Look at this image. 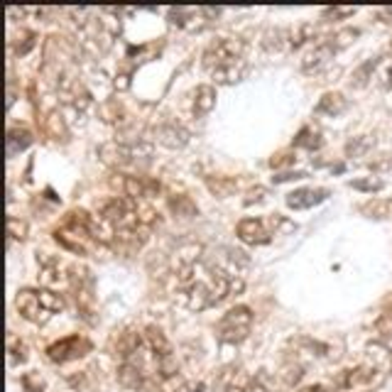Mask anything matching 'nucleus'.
<instances>
[{"label":"nucleus","instance_id":"nucleus-4","mask_svg":"<svg viewBox=\"0 0 392 392\" xmlns=\"http://www.w3.org/2000/svg\"><path fill=\"white\" fill-rule=\"evenodd\" d=\"M96 282L91 270L83 265H69V292L77 302V311L86 324H96V297H94Z\"/></svg>","mask_w":392,"mask_h":392},{"label":"nucleus","instance_id":"nucleus-1","mask_svg":"<svg viewBox=\"0 0 392 392\" xmlns=\"http://www.w3.org/2000/svg\"><path fill=\"white\" fill-rule=\"evenodd\" d=\"M201 66L221 86H233L243 81L250 69L246 59V42L238 37H218L204 49Z\"/></svg>","mask_w":392,"mask_h":392},{"label":"nucleus","instance_id":"nucleus-9","mask_svg":"<svg viewBox=\"0 0 392 392\" xmlns=\"http://www.w3.org/2000/svg\"><path fill=\"white\" fill-rule=\"evenodd\" d=\"M94 351V343L81 334H71V336H64V339L54 341L52 345H47V358L52 363H71V361H79V358L88 356V353Z\"/></svg>","mask_w":392,"mask_h":392},{"label":"nucleus","instance_id":"nucleus-8","mask_svg":"<svg viewBox=\"0 0 392 392\" xmlns=\"http://www.w3.org/2000/svg\"><path fill=\"white\" fill-rule=\"evenodd\" d=\"M218 15H221V10H213V8H170L167 10V20L184 32H201Z\"/></svg>","mask_w":392,"mask_h":392},{"label":"nucleus","instance_id":"nucleus-39","mask_svg":"<svg viewBox=\"0 0 392 392\" xmlns=\"http://www.w3.org/2000/svg\"><path fill=\"white\" fill-rule=\"evenodd\" d=\"M351 187L358 189V192H365V194H378L385 189V182L378 179V177H363V179H353Z\"/></svg>","mask_w":392,"mask_h":392},{"label":"nucleus","instance_id":"nucleus-10","mask_svg":"<svg viewBox=\"0 0 392 392\" xmlns=\"http://www.w3.org/2000/svg\"><path fill=\"white\" fill-rule=\"evenodd\" d=\"M385 373L380 365H356V368H345L341 373H336L334 387L336 390H353V387H375L380 385Z\"/></svg>","mask_w":392,"mask_h":392},{"label":"nucleus","instance_id":"nucleus-29","mask_svg":"<svg viewBox=\"0 0 392 392\" xmlns=\"http://www.w3.org/2000/svg\"><path fill=\"white\" fill-rule=\"evenodd\" d=\"M206 187L218 199H228L238 192V179L235 177H206Z\"/></svg>","mask_w":392,"mask_h":392},{"label":"nucleus","instance_id":"nucleus-47","mask_svg":"<svg viewBox=\"0 0 392 392\" xmlns=\"http://www.w3.org/2000/svg\"><path fill=\"white\" fill-rule=\"evenodd\" d=\"M306 172H282V174L272 177V182L275 184H282V182H292V179H304Z\"/></svg>","mask_w":392,"mask_h":392},{"label":"nucleus","instance_id":"nucleus-14","mask_svg":"<svg viewBox=\"0 0 392 392\" xmlns=\"http://www.w3.org/2000/svg\"><path fill=\"white\" fill-rule=\"evenodd\" d=\"M40 125H42V135H44L47 140L57 142V145H66V142H69L71 130H69V125H66L64 113L59 111V108H52V111L44 113Z\"/></svg>","mask_w":392,"mask_h":392},{"label":"nucleus","instance_id":"nucleus-19","mask_svg":"<svg viewBox=\"0 0 392 392\" xmlns=\"http://www.w3.org/2000/svg\"><path fill=\"white\" fill-rule=\"evenodd\" d=\"M250 380L252 378L243 368L228 365V368H223L221 373H218L216 387H218V392H248Z\"/></svg>","mask_w":392,"mask_h":392},{"label":"nucleus","instance_id":"nucleus-25","mask_svg":"<svg viewBox=\"0 0 392 392\" xmlns=\"http://www.w3.org/2000/svg\"><path fill=\"white\" fill-rule=\"evenodd\" d=\"M306 365L299 363V361H292V358H285L282 368L277 370V380H280L282 387H294L302 378H304Z\"/></svg>","mask_w":392,"mask_h":392},{"label":"nucleus","instance_id":"nucleus-50","mask_svg":"<svg viewBox=\"0 0 392 392\" xmlns=\"http://www.w3.org/2000/svg\"><path fill=\"white\" fill-rule=\"evenodd\" d=\"M390 351H392V348H390Z\"/></svg>","mask_w":392,"mask_h":392},{"label":"nucleus","instance_id":"nucleus-42","mask_svg":"<svg viewBox=\"0 0 392 392\" xmlns=\"http://www.w3.org/2000/svg\"><path fill=\"white\" fill-rule=\"evenodd\" d=\"M353 12H356V8H326V10H324V20H326V23H336V20L351 18Z\"/></svg>","mask_w":392,"mask_h":392},{"label":"nucleus","instance_id":"nucleus-2","mask_svg":"<svg viewBox=\"0 0 392 392\" xmlns=\"http://www.w3.org/2000/svg\"><path fill=\"white\" fill-rule=\"evenodd\" d=\"M153 142L145 140L140 133L125 125L113 140L103 142L99 147L101 162H105L113 170H145L153 162Z\"/></svg>","mask_w":392,"mask_h":392},{"label":"nucleus","instance_id":"nucleus-43","mask_svg":"<svg viewBox=\"0 0 392 392\" xmlns=\"http://www.w3.org/2000/svg\"><path fill=\"white\" fill-rule=\"evenodd\" d=\"M270 223V228H272V235H277L280 231H292L294 228V223H289L285 216H280V213H275V216H270L267 218Z\"/></svg>","mask_w":392,"mask_h":392},{"label":"nucleus","instance_id":"nucleus-21","mask_svg":"<svg viewBox=\"0 0 392 392\" xmlns=\"http://www.w3.org/2000/svg\"><path fill=\"white\" fill-rule=\"evenodd\" d=\"M216 108V88L211 83H201L192 91V113L196 118L209 116Z\"/></svg>","mask_w":392,"mask_h":392},{"label":"nucleus","instance_id":"nucleus-41","mask_svg":"<svg viewBox=\"0 0 392 392\" xmlns=\"http://www.w3.org/2000/svg\"><path fill=\"white\" fill-rule=\"evenodd\" d=\"M23 387L25 392H44V380L40 378V373H25Z\"/></svg>","mask_w":392,"mask_h":392},{"label":"nucleus","instance_id":"nucleus-27","mask_svg":"<svg viewBox=\"0 0 392 392\" xmlns=\"http://www.w3.org/2000/svg\"><path fill=\"white\" fill-rule=\"evenodd\" d=\"M99 116L103 118L105 123H111V125H128V113H125L123 103L116 99L111 101H103V103L99 105Z\"/></svg>","mask_w":392,"mask_h":392},{"label":"nucleus","instance_id":"nucleus-40","mask_svg":"<svg viewBox=\"0 0 392 392\" xmlns=\"http://www.w3.org/2000/svg\"><path fill=\"white\" fill-rule=\"evenodd\" d=\"M27 238V223L18 216H8V240H25Z\"/></svg>","mask_w":392,"mask_h":392},{"label":"nucleus","instance_id":"nucleus-6","mask_svg":"<svg viewBox=\"0 0 392 392\" xmlns=\"http://www.w3.org/2000/svg\"><path fill=\"white\" fill-rule=\"evenodd\" d=\"M250 328H252V311L250 306L246 304H238L233 309H228L226 314L218 319L216 324V339L221 343H228V345H238L250 336Z\"/></svg>","mask_w":392,"mask_h":392},{"label":"nucleus","instance_id":"nucleus-49","mask_svg":"<svg viewBox=\"0 0 392 392\" xmlns=\"http://www.w3.org/2000/svg\"><path fill=\"white\" fill-rule=\"evenodd\" d=\"M297 392H326V385H306V387H302V390H297Z\"/></svg>","mask_w":392,"mask_h":392},{"label":"nucleus","instance_id":"nucleus-12","mask_svg":"<svg viewBox=\"0 0 392 392\" xmlns=\"http://www.w3.org/2000/svg\"><path fill=\"white\" fill-rule=\"evenodd\" d=\"M153 138L167 150H182L189 142V130L177 118H162L153 128Z\"/></svg>","mask_w":392,"mask_h":392},{"label":"nucleus","instance_id":"nucleus-23","mask_svg":"<svg viewBox=\"0 0 392 392\" xmlns=\"http://www.w3.org/2000/svg\"><path fill=\"white\" fill-rule=\"evenodd\" d=\"M99 373H101L99 365H91V368L81 370V373L69 375V385L77 392H99V385H101Z\"/></svg>","mask_w":392,"mask_h":392},{"label":"nucleus","instance_id":"nucleus-31","mask_svg":"<svg viewBox=\"0 0 392 392\" xmlns=\"http://www.w3.org/2000/svg\"><path fill=\"white\" fill-rule=\"evenodd\" d=\"M380 64H382V57H375V59H368V62H363V64L358 66V69L351 74V86H356V88L365 86V83L373 79L375 69H378Z\"/></svg>","mask_w":392,"mask_h":392},{"label":"nucleus","instance_id":"nucleus-3","mask_svg":"<svg viewBox=\"0 0 392 392\" xmlns=\"http://www.w3.org/2000/svg\"><path fill=\"white\" fill-rule=\"evenodd\" d=\"M66 302L54 289H20L15 297V309L29 324H47L54 314L64 311Z\"/></svg>","mask_w":392,"mask_h":392},{"label":"nucleus","instance_id":"nucleus-36","mask_svg":"<svg viewBox=\"0 0 392 392\" xmlns=\"http://www.w3.org/2000/svg\"><path fill=\"white\" fill-rule=\"evenodd\" d=\"M277 382L280 380H275L267 370H260V373H255V378L250 380L248 392H277Z\"/></svg>","mask_w":392,"mask_h":392},{"label":"nucleus","instance_id":"nucleus-16","mask_svg":"<svg viewBox=\"0 0 392 392\" xmlns=\"http://www.w3.org/2000/svg\"><path fill=\"white\" fill-rule=\"evenodd\" d=\"M40 280H42V285H47V287L69 285V265H64L59 258H49L47 252H42Z\"/></svg>","mask_w":392,"mask_h":392},{"label":"nucleus","instance_id":"nucleus-32","mask_svg":"<svg viewBox=\"0 0 392 392\" xmlns=\"http://www.w3.org/2000/svg\"><path fill=\"white\" fill-rule=\"evenodd\" d=\"M358 37H361V29H358V27H345V29H339V32H334V35H328L326 42L336 49V52H341V49L351 47Z\"/></svg>","mask_w":392,"mask_h":392},{"label":"nucleus","instance_id":"nucleus-48","mask_svg":"<svg viewBox=\"0 0 392 392\" xmlns=\"http://www.w3.org/2000/svg\"><path fill=\"white\" fill-rule=\"evenodd\" d=\"M204 382H189V385L182 387V392H204Z\"/></svg>","mask_w":392,"mask_h":392},{"label":"nucleus","instance_id":"nucleus-30","mask_svg":"<svg viewBox=\"0 0 392 392\" xmlns=\"http://www.w3.org/2000/svg\"><path fill=\"white\" fill-rule=\"evenodd\" d=\"M322 145H324L322 130H316L314 125H306V128H302L297 133V138H294V147H302V150H309V153L319 150Z\"/></svg>","mask_w":392,"mask_h":392},{"label":"nucleus","instance_id":"nucleus-35","mask_svg":"<svg viewBox=\"0 0 392 392\" xmlns=\"http://www.w3.org/2000/svg\"><path fill=\"white\" fill-rule=\"evenodd\" d=\"M309 40H314V27H311V25H297V27L287 29V47L289 49H299Z\"/></svg>","mask_w":392,"mask_h":392},{"label":"nucleus","instance_id":"nucleus-26","mask_svg":"<svg viewBox=\"0 0 392 392\" xmlns=\"http://www.w3.org/2000/svg\"><path fill=\"white\" fill-rule=\"evenodd\" d=\"M358 211L363 213L365 218H373V221H385L392 211V199H382V196H373L365 204L358 206Z\"/></svg>","mask_w":392,"mask_h":392},{"label":"nucleus","instance_id":"nucleus-33","mask_svg":"<svg viewBox=\"0 0 392 392\" xmlns=\"http://www.w3.org/2000/svg\"><path fill=\"white\" fill-rule=\"evenodd\" d=\"M170 209H172V213H177V216H182V218L196 216V213H199V206L194 204L189 196H184V194L170 196Z\"/></svg>","mask_w":392,"mask_h":392},{"label":"nucleus","instance_id":"nucleus-13","mask_svg":"<svg viewBox=\"0 0 392 392\" xmlns=\"http://www.w3.org/2000/svg\"><path fill=\"white\" fill-rule=\"evenodd\" d=\"M211 263L216 265L218 270H223L226 275H233V277H243V270L250 265V258H248L243 250H235V248H218V250H213V255H211Z\"/></svg>","mask_w":392,"mask_h":392},{"label":"nucleus","instance_id":"nucleus-22","mask_svg":"<svg viewBox=\"0 0 392 392\" xmlns=\"http://www.w3.org/2000/svg\"><path fill=\"white\" fill-rule=\"evenodd\" d=\"M348 108V99L339 91H326V94L319 99V103L314 105L316 116H328V118H339L341 113H345Z\"/></svg>","mask_w":392,"mask_h":392},{"label":"nucleus","instance_id":"nucleus-17","mask_svg":"<svg viewBox=\"0 0 392 392\" xmlns=\"http://www.w3.org/2000/svg\"><path fill=\"white\" fill-rule=\"evenodd\" d=\"M153 231H145V228H125V231H113L111 235V246L116 248L118 252H125V255H133L138 252L142 246L147 243Z\"/></svg>","mask_w":392,"mask_h":392},{"label":"nucleus","instance_id":"nucleus-11","mask_svg":"<svg viewBox=\"0 0 392 392\" xmlns=\"http://www.w3.org/2000/svg\"><path fill=\"white\" fill-rule=\"evenodd\" d=\"M145 348H147L145 334L133 326L123 328V331L113 336V341H111V353L120 361V363L142 361V351H145Z\"/></svg>","mask_w":392,"mask_h":392},{"label":"nucleus","instance_id":"nucleus-28","mask_svg":"<svg viewBox=\"0 0 392 392\" xmlns=\"http://www.w3.org/2000/svg\"><path fill=\"white\" fill-rule=\"evenodd\" d=\"M35 47H37V32L35 29H20L18 35L10 40L12 57H27Z\"/></svg>","mask_w":392,"mask_h":392},{"label":"nucleus","instance_id":"nucleus-20","mask_svg":"<svg viewBox=\"0 0 392 392\" xmlns=\"http://www.w3.org/2000/svg\"><path fill=\"white\" fill-rule=\"evenodd\" d=\"M334 54H336V49L331 47V44L326 42V37H324L322 42H316L314 47L302 57V69H304L306 74H314V71L324 69V66L334 59Z\"/></svg>","mask_w":392,"mask_h":392},{"label":"nucleus","instance_id":"nucleus-44","mask_svg":"<svg viewBox=\"0 0 392 392\" xmlns=\"http://www.w3.org/2000/svg\"><path fill=\"white\" fill-rule=\"evenodd\" d=\"M265 196H267V189H265V187H250L246 192V199H243V204H246V206L260 204V201H265Z\"/></svg>","mask_w":392,"mask_h":392},{"label":"nucleus","instance_id":"nucleus-38","mask_svg":"<svg viewBox=\"0 0 392 392\" xmlns=\"http://www.w3.org/2000/svg\"><path fill=\"white\" fill-rule=\"evenodd\" d=\"M8 353H10V365H20L27 361V345L23 343V341H18L15 336H8Z\"/></svg>","mask_w":392,"mask_h":392},{"label":"nucleus","instance_id":"nucleus-37","mask_svg":"<svg viewBox=\"0 0 392 392\" xmlns=\"http://www.w3.org/2000/svg\"><path fill=\"white\" fill-rule=\"evenodd\" d=\"M373 142L375 140L370 138V135H358V138L348 140V145H345V155H348V157H363L370 147H373Z\"/></svg>","mask_w":392,"mask_h":392},{"label":"nucleus","instance_id":"nucleus-45","mask_svg":"<svg viewBox=\"0 0 392 392\" xmlns=\"http://www.w3.org/2000/svg\"><path fill=\"white\" fill-rule=\"evenodd\" d=\"M294 153H277L275 157L270 159V167L272 170H280V167H289V164H294Z\"/></svg>","mask_w":392,"mask_h":392},{"label":"nucleus","instance_id":"nucleus-18","mask_svg":"<svg viewBox=\"0 0 392 392\" xmlns=\"http://www.w3.org/2000/svg\"><path fill=\"white\" fill-rule=\"evenodd\" d=\"M331 196V192L324 187H306V189H294V192L287 194V206L294 211L302 209H311V206H319L322 201H326Z\"/></svg>","mask_w":392,"mask_h":392},{"label":"nucleus","instance_id":"nucleus-5","mask_svg":"<svg viewBox=\"0 0 392 392\" xmlns=\"http://www.w3.org/2000/svg\"><path fill=\"white\" fill-rule=\"evenodd\" d=\"M54 88H57V96L62 101V105H66L69 111L79 113V116H83L91 108V103H94L91 91H88L86 83L81 81V77L74 69L62 71L57 77V81H54Z\"/></svg>","mask_w":392,"mask_h":392},{"label":"nucleus","instance_id":"nucleus-46","mask_svg":"<svg viewBox=\"0 0 392 392\" xmlns=\"http://www.w3.org/2000/svg\"><path fill=\"white\" fill-rule=\"evenodd\" d=\"M378 328H380L382 334H392V302L385 306V311H382L380 322H378Z\"/></svg>","mask_w":392,"mask_h":392},{"label":"nucleus","instance_id":"nucleus-7","mask_svg":"<svg viewBox=\"0 0 392 392\" xmlns=\"http://www.w3.org/2000/svg\"><path fill=\"white\" fill-rule=\"evenodd\" d=\"M108 184H111L120 196L142 199V201L155 199V196L162 192L157 179H150V177H142V174H125V172H113Z\"/></svg>","mask_w":392,"mask_h":392},{"label":"nucleus","instance_id":"nucleus-34","mask_svg":"<svg viewBox=\"0 0 392 392\" xmlns=\"http://www.w3.org/2000/svg\"><path fill=\"white\" fill-rule=\"evenodd\" d=\"M263 47L265 52H282V49H289L287 47V29H267L263 35Z\"/></svg>","mask_w":392,"mask_h":392},{"label":"nucleus","instance_id":"nucleus-15","mask_svg":"<svg viewBox=\"0 0 392 392\" xmlns=\"http://www.w3.org/2000/svg\"><path fill=\"white\" fill-rule=\"evenodd\" d=\"M235 233L243 243L248 246H267L272 240V231L267 228V223L260 221V218H243L235 226Z\"/></svg>","mask_w":392,"mask_h":392},{"label":"nucleus","instance_id":"nucleus-24","mask_svg":"<svg viewBox=\"0 0 392 392\" xmlns=\"http://www.w3.org/2000/svg\"><path fill=\"white\" fill-rule=\"evenodd\" d=\"M5 145H8V157H15L18 153L27 150L32 145V133L23 125H12L8 130V138H5Z\"/></svg>","mask_w":392,"mask_h":392}]
</instances>
